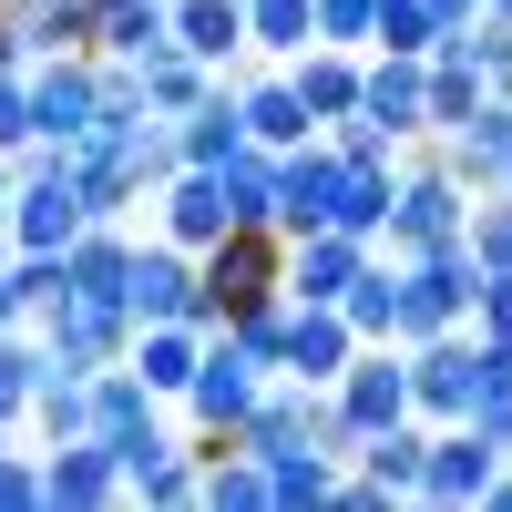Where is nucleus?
<instances>
[{
  "instance_id": "f257e3e1",
  "label": "nucleus",
  "mask_w": 512,
  "mask_h": 512,
  "mask_svg": "<svg viewBox=\"0 0 512 512\" xmlns=\"http://www.w3.org/2000/svg\"><path fill=\"white\" fill-rule=\"evenodd\" d=\"M400 267V318H390V338L410 349V338H441V328H461L472 318V287H482V267H472V246H431V256H390Z\"/></svg>"
},
{
  "instance_id": "f03ea898",
  "label": "nucleus",
  "mask_w": 512,
  "mask_h": 512,
  "mask_svg": "<svg viewBox=\"0 0 512 512\" xmlns=\"http://www.w3.org/2000/svg\"><path fill=\"white\" fill-rule=\"evenodd\" d=\"M461 216H472V195L441 175V154H420L410 175L390 185V216H379V236H369V246H390V256H431V246H451V236H461Z\"/></svg>"
},
{
  "instance_id": "7ed1b4c3",
  "label": "nucleus",
  "mask_w": 512,
  "mask_h": 512,
  "mask_svg": "<svg viewBox=\"0 0 512 512\" xmlns=\"http://www.w3.org/2000/svg\"><path fill=\"white\" fill-rule=\"evenodd\" d=\"M277 267H287V236H277V226H226L216 246H195V277H205L216 328H226L236 308H256V297H277Z\"/></svg>"
},
{
  "instance_id": "20e7f679",
  "label": "nucleus",
  "mask_w": 512,
  "mask_h": 512,
  "mask_svg": "<svg viewBox=\"0 0 512 512\" xmlns=\"http://www.w3.org/2000/svg\"><path fill=\"white\" fill-rule=\"evenodd\" d=\"M103 123V52H41L31 62V144H82Z\"/></svg>"
},
{
  "instance_id": "39448f33",
  "label": "nucleus",
  "mask_w": 512,
  "mask_h": 512,
  "mask_svg": "<svg viewBox=\"0 0 512 512\" xmlns=\"http://www.w3.org/2000/svg\"><path fill=\"white\" fill-rule=\"evenodd\" d=\"M123 318L154 328V318H185V328H216L205 308V277H195V246H134V267H123Z\"/></svg>"
},
{
  "instance_id": "423d86ee",
  "label": "nucleus",
  "mask_w": 512,
  "mask_h": 512,
  "mask_svg": "<svg viewBox=\"0 0 512 512\" xmlns=\"http://www.w3.org/2000/svg\"><path fill=\"white\" fill-rule=\"evenodd\" d=\"M359 113H369L390 144L431 134V62H420V52H379V62H359Z\"/></svg>"
},
{
  "instance_id": "0eeeda50",
  "label": "nucleus",
  "mask_w": 512,
  "mask_h": 512,
  "mask_svg": "<svg viewBox=\"0 0 512 512\" xmlns=\"http://www.w3.org/2000/svg\"><path fill=\"white\" fill-rule=\"evenodd\" d=\"M369 236H338V226H308V236H287V267H277V297H308V308H338V287H349L369 267Z\"/></svg>"
},
{
  "instance_id": "6e6552de",
  "label": "nucleus",
  "mask_w": 512,
  "mask_h": 512,
  "mask_svg": "<svg viewBox=\"0 0 512 512\" xmlns=\"http://www.w3.org/2000/svg\"><path fill=\"white\" fill-rule=\"evenodd\" d=\"M256 390H267V369H256L226 328H205V359H195V379H185L195 420H205V431H236V420L256 410Z\"/></svg>"
},
{
  "instance_id": "1a4fd4ad",
  "label": "nucleus",
  "mask_w": 512,
  "mask_h": 512,
  "mask_svg": "<svg viewBox=\"0 0 512 512\" xmlns=\"http://www.w3.org/2000/svg\"><path fill=\"white\" fill-rule=\"evenodd\" d=\"M410 410H431V420H461L482 400V379H472V338L461 328H441V338H410Z\"/></svg>"
},
{
  "instance_id": "9d476101",
  "label": "nucleus",
  "mask_w": 512,
  "mask_h": 512,
  "mask_svg": "<svg viewBox=\"0 0 512 512\" xmlns=\"http://www.w3.org/2000/svg\"><path fill=\"white\" fill-rule=\"evenodd\" d=\"M144 205L164 216V236H175V246H216V236L236 226V205H226V175H216V164H175V175H164Z\"/></svg>"
},
{
  "instance_id": "9b49d317",
  "label": "nucleus",
  "mask_w": 512,
  "mask_h": 512,
  "mask_svg": "<svg viewBox=\"0 0 512 512\" xmlns=\"http://www.w3.org/2000/svg\"><path fill=\"white\" fill-rule=\"evenodd\" d=\"M328 195H338V144H287L277 154V205H267V226L277 236H308V226H328Z\"/></svg>"
},
{
  "instance_id": "f8f14e48",
  "label": "nucleus",
  "mask_w": 512,
  "mask_h": 512,
  "mask_svg": "<svg viewBox=\"0 0 512 512\" xmlns=\"http://www.w3.org/2000/svg\"><path fill=\"white\" fill-rule=\"evenodd\" d=\"M492 472H502V451L472 431V420H451L441 441H420V482H410V492H420V502H482Z\"/></svg>"
},
{
  "instance_id": "ddd939ff",
  "label": "nucleus",
  "mask_w": 512,
  "mask_h": 512,
  "mask_svg": "<svg viewBox=\"0 0 512 512\" xmlns=\"http://www.w3.org/2000/svg\"><path fill=\"white\" fill-rule=\"evenodd\" d=\"M41 502L52 512H93V502H123V461H113V441H52V461H41Z\"/></svg>"
},
{
  "instance_id": "4468645a",
  "label": "nucleus",
  "mask_w": 512,
  "mask_h": 512,
  "mask_svg": "<svg viewBox=\"0 0 512 512\" xmlns=\"http://www.w3.org/2000/svg\"><path fill=\"white\" fill-rule=\"evenodd\" d=\"M349 349H359V338H349V318H338V308H308V297H287V338H277V369H287V379L328 390V379L349 369Z\"/></svg>"
},
{
  "instance_id": "2eb2a0df",
  "label": "nucleus",
  "mask_w": 512,
  "mask_h": 512,
  "mask_svg": "<svg viewBox=\"0 0 512 512\" xmlns=\"http://www.w3.org/2000/svg\"><path fill=\"white\" fill-rule=\"evenodd\" d=\"M93 441H113V461H134V451L154 441V390H144L123 359L93 369Z\"/></svg>"
},
{
  "instance_id": "dca6fc26",
  "label": "nucleus",
  "mask_w": 512,
  "mask_h": 512,
  "mask_svg": "<svg viewBox=\"0 0 512 512\" xmlns=\"http://www.w3.org/2000/svg\"><path fill=\"white\" fill-rule=\"evenodd\" d=\"M195 359H205V328H185V318H154V328H134V338H123V369H134V379H144L154 400H164V390L185 400Z\"/></svg>"
},
{
  "instance_id": "f3484780",
  "label": "nucleus",
  "mask_w": 512,
  "mask_h": 512,
  "mask_svg": "<svg viewBox=\"0 0 512 512\" xmlns=\"http://www.w3.org/2000/svg\"><path fill=\"white\" fill-rule=\"evenodd\" d=\"M287 82H297V103H308V123L359 113V52H338V41H308V52H287Z\"/></svg>"
},
{
  "instance_id": "a211bd4d",
  "label": "nucleus",
  "mask_w": 512,
  "mask_h": 512,
  "mask_svg": "<svg viewBox=\"0 0 512 512\" xmlns=\"http://www.w3.org/2000/svg\"><path fill=\"white\" fill-rule=\"evenodd\" d=\"M93 52H103V62H154V52H175V11H164V0H103Z\"/></svg>"
},
{
  "instance_id": "6ab92c4d",
  "label": "nucleus",
  "mask_w": 512,
  "mask_h": 512,
  "mask_svg": "<svg viewBox=\"0 0 512 512\" xmlns=\"http://www.w3.org/2000/svg\"><path fill=\"white\" fill-rule=\"evenodd\" d=\"M236 113H246V144H267V154H287V144H308L318 123H308V103H297V82L287 72H267V82H246L236 93Z\"/></svg>"
},
{
  "instance_id": "aec40b11",
  "label": "nucleus",
  "mask_w": 512,
  "mask_h": 512,
  "mask_svg": "<svg viewBox=\"0 0 512 512\" xmlns=\"http://www.w3.org/2000/svg\"><path fill=\"white\" fill-rule=\"evenodd\" d=\"M164 11H175V52H195L205 72L246 52V11L236 0H164Z\"/></svg>"
},
{
  "instance_id": "412c9836",
  "label": "nucleus",
  "mask_w": 512,
  "mask_h": 512,
  "mask_svg": "<svg viewBox=\"0 0 512 512\" xmlns=\"http://www.w3.org/2000/svg\"><path fill=\"white\" fill-rule=\"evenodd\" d=\"M11 21H21V52H93V0H11Z\"/></svg>"
},
{
  "instance_id": "4be33fe9",
  "label": "nucleus",
  "mask_w": 512,
  "mask_h": 512,
  "mask_svg": "<svg viewBox=\"0 0 512 512\" xmlns=\"http://www.w3.org/2000/svg\"><path fill=\"white\" fill-rule=\"evenodd\" d=\"M236 144H246V113H236L226 82H216L205 103H185V113H175V154H185V164H226Z\"/></svg>"
},
{
  "instance_id": "5701e85b",
  "label": "nucleus",
  "mask_w": 512,
  "mask_h": 512,
  "mask_svg": "<svg viewBox=\"0 0 512 512\" xmlns=\"http://www.w3.org/2000/svg\"><path fill=\"white\" fill-rule=\"evenodd\" d=\"M338 318H349V338H390V318H400V267H379V256H369V267L338 287Z\"/></svg>"
},
{
  "instance_id": "b1692460",
  "label": "nucleus",
  "mask_w": 512,
  "mask_h": 512,
  "mask_svg": "<svg viewBox=\"0 0 512 512\" xmlns=\"http://www.w3.org/2000/svg\"><path fill=\"white\" fill-rule=\"evenodd\" d=\"M134 72H144V113H164V123H175L185 103L216 93V72H205L195 52H154V62H134Z\"/></svg>"
},
{
  "instance_id": "393cba45",
  "label": "nucleus",
  "mask_w": 512,
  "mask_h": 512,
  "mask_svg": "<svg viewBox=\"0 0 512 512\" xmlns=\"http://www.w3.org/2000/svg\"><path fill=\"white\" fill-rule=\"evenodd\" d=\"M236 11H246V52H308V41H318V21H308V0H236Z\"/></svg>"
},
{
  "instance_id": "a878e982",
  "label": "nucleus",
  "mask_w": 512,
  "mask_h": 512,
  "mask_svg": "<svg viewBox=\"0 0 512 512\" xmlns=\"http://www.w3.org/2000/svg\"><path fill=\"white\" fill-rule=\"evenodd\" d=\"M31 420H41V441H82V431H93V379L52 369V379L31 390Z\"/></svg>"
},
{
  "instance_id": "bb28decb",
  "label": "nucleus",
  "mask_w": 512,
  "mask_h": 512,
  "mask_svg": "<svg viewBox=\"0 0 512 512\" xmlns=\"http://www.w3.org/2000/svg\"><path fill=\"white\" fill-rule=\"evenodd\" d=\"M349 461H359L379 492H410V482H420V431H410V420H390V431H369Z\"/></svg>"
},
{
  "instance_id": "cd10ccee",
  "label": "nucleus",
  "mask_w": 512,
  "mask_h": 512,
  "mask_svg": "<svg viewBox=\"0 0 512 512\" xmlns=\"http://www.w3.org/2000/svg\"><path fill=\"white\" fill-rule=\"evenodd\" d=\"M256 472H267V502H287V512L308 502V512H318L328 482H338V461H318V451H277V461H256Z\"/></svg>"
},
{
  "instance_id": "c85d7f7f",
  "label": "nucleus",
  "mask_w": 512,
  "mask_h": 512,
  "mask_svg": "<svg viewBox=\"0 0 512 512\" xmlns=\"http://www.w3.org/2000/svg\"><path fill=\"white\" fill-rule=\"evenodd\" d=\"M482 93H492V82H482L472 62H451V52H441V62H431V134H461Z\"/></svg>"
},
{
  "instance_id": "c756f323",
  "label": "nucleus",
  "mask_w": 512,
  "mask_h": 512,
  "mask_svg": "<svg viewBox=\"0 0 512 512\" xmlns=\"http://www.w3.org/2000/svg\"><path fill=\"white\" fill-rule=\"evenodd\" d=\"M431 11H420V0H379L369 11V52H431Z\"/></svg>"
},
{
  "instance_id": "7c9ffc66",
  "label": "nucleus",
  "mask_w": 512,
  "mask_h": 512,
  "mask_svg": "<svg viewBox=\"0 0 512 512\" xmlns=\"http://www.w3.org/2000/svg\"><path fill=\"white\" fill-rule=\"evenodd\" d=\"M461 246H472V267H512V195L472 205V216H461Z\"/></svg>"
},
{
  "instance_id": "2f4dec72",
  "label": "nucleus",
  "mask_w": 512,
  "mask_h": 512,
  "mask_svg": "<svg viewBox=\"0 0 512 512\" xmlns=\"http://www.w3.org/2000/svg\"><path fill=\"white\" fill-rule=\"evenodd\" d=\"M369 11H379V0H308L318 41H338V52H369Z\"/></svg>"
},
{
  "instance_id": "473e14b6",
  "label": "nucleus",
  "mask_w": 512,
  "mask_h": 512,
  "mask_svg": "<svg viewBox=\"0 0 512 512\" xmlns=\"http://www.w3.org/2000/svg\"><path fill=\"white\" fill-rule=\"evenodd\" d=\"M31 144V62H0V154Z\"/></svg>"
},
{
  "instance_id": "72a5a7b5",
  "label": "nucleus",
  "mask_w": 512,
  "mask_h": 512,
  "mask_svg": "<svg viewBox=\"0 0 512 512\" xmlns=\"http://www.w3.org/2000/svg\"><path fill=\"white\" fill-rule=\"evenodd\" d=\"M0 512H41V461L0 451Z\"/></svg>"
},
{
  "instance_id": "f704fd0d",
  "label": "nucleus",
  "mask_w": 512,
  "mask_h": 512,
  "mask_svg": "<svg viewBox=\"0 0 512 512\" xmlns=\"http://www.w3.org/2000/svg\"><path fill=\"white\" fill-rule=\"evenodd\" d=\"M472 328H512V267H482V287H472Z\"/></svg>"
},
{
  "instance_id": "c9c22d12",
  "label": "nucleus",
  "mask_w": 512,
  "mask_h": 512,
  "mask_svg": "<svg viewBox=\"0 0 512 512\" xmlns=\"http://www.w3.org/2000/svg\"><path fill=\"white\" fill-rule=\"evenodd\" d=\"M461 420H472V431H482L492 451H512V400H472V410H461Z\"/></svg>"
},
{
  "instance_id": "e433bc0d",
  "label": "nucleus",
  "mask_w": 512,
  "mask_h": 512,
  "mask_svg": "<svg viewBox=\"0 0 512 512\" xmlns=\"http://www.w3.org/2000/svg\"><path fill=\"white\" fill-rule=\"evenodd\" d=\"M31 308H21V287H11V267H0V328H21Z\"/></svg>"
},
{
  "instance_id": "4c0bfd02",
  "label": "nucleus",
  "mask_w": 512,
  "mask_h": 512,
  "mask_svg": "<svg viewBox=\"0 0 512 512\" xmlns=\"http://www.w3.org/2000/svg\"><path fill=\"white\" fill-rule=\"evenodd\" d=\"M420 11H431V21H472L482 0H420Z\"/></svg>"
},
{
  "instance_id": "58836bf2",
  "label": "nucleus",
  "mask_w": 512,
  "mask_h": 512,
  "mask_svg": "<svg viewBox=\"0 0 512 512\" xmlns=\"http://www.w3.org/2000/svg\"><path fill=\"white\" fill-rule=\"evenodd\" d=\"M482 502H492V512H512V472H492V482H482Z\"/></svg>"
},
{
  "instance_id": "ea45409f",
  "label": "nucleus",
  "mask_w": 512,
  "mask_h": 512,
  "mask_svg": "<svg viewBox=\"0 0 512 512\" xmlns=\"http://www.w3.org/2000/svg\"><path fill=\"white\" fill-rule=\"evenodd\" d=\"M11 185H21V175H11V154H0V216H11Z\"/></svg>"
},
{
  "instance_id": "a19ab883",
  "label": "nucleus",
  "mask_w": 512,
  "mask_h": 512,
  "mask_svg": "<svg viewBox=\"0 0 512 512\" xmlns=\"http://www.w3.org/2000/svg\"><path fill=\"white\" fill-rule=\"evenodd\" d=\"M0 267H11V226H0Z\"/></svg>"
},
{
  "instance_id": "79ce46f5",
  "label": "nucleus",
  "mask_w": 512,
  "mask_h": 512,
  "mask_svg": "<svg viewBox=\"0 0 512 512\" xmlns=\"http://www.w3.org/2000/svg\"><path fill=\"white\" fill-rule=\"evenodd\" d=\"M502 195H512V154H502Z\"/></svg>"
},
{
  "instance_id": "37998d69",
  "label": "nucleus",
  "mask_w": 512,
  "mask_h": 512,
  "mask_svg": "<svg viewBox=\"0 0 512 512\" xmlns=\"http://www.w3.org/2000/svg\"><path fill=\"white\" fill-rule=\"evenodd\" d=\"M482 11H512V0H482Z\"/></svg>"
},
{
  "instance_id": "c03bdc74",
  "label": "nucleus",
  "mask_w": 512,
  "mask_h": 512,
  "mask_svg": "<svg viewBox=\"0 0 512 512\" xmlns=\"http://www.w3.org/2000/svg\"><path fill=\"white\" fill-rule=\"evenodd\" d=\"M93 11H103V0H93Z\"/></svg>"
}]
</instances>
